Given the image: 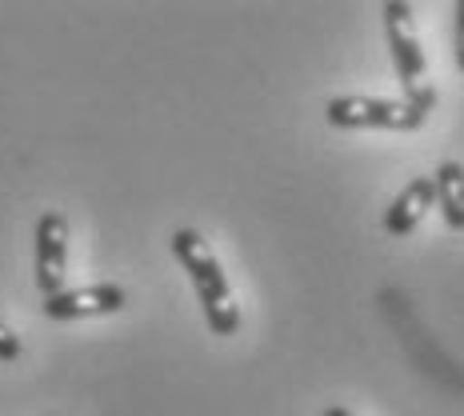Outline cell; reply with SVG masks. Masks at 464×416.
<instances>
[{
  "instance_id": "cell-1",
  "label": "cell",
  "mask_w": 464,
  "mask_h": 416,
  "mask_svg": "<svg viewBox=\"0 0 464 416\" xmlns=\"http://www.w3.org/2000/svg\"><path fill=\"white\" fill-rule=\"evenodd\" d=\"M172 256L180 260V268L188 273L192 288H197L208 328L217 336H232L240 328V308H237V296H232L225 268H220V260L212 256L208 240L192 228H177L172 232Z\"/></svg>"
},
{
  "instance_id": "cell-2",
  "label": "cell",
  "mask_w": 464,
  "mask_h": 416,
  "mask_svg": "<svg viewBox=\"0 0 464 416\" xmlns=\"http://www.w3.org/2000/svg\"><path fill=\"white\" fill-rule=\"evenodd\" d=\"M437 101H384V96H333L328 101V124L333 129H392L412 132L429 121Z\"/></svg>"
},
{
  "instance_id": "cell-3",
  "label": "cell",
  "mask_w": 464,
  "mask_h": 416,
  "mask_svg": "<svg viewBox=\"0 0 464 416\" xmlns=\"http://www.w3.org/2000/svg\"><path fill=\"white\" fill-rule=\"evenodd\" d=\"M384 13V36H389V53L396 64V76L404 84L409 101H437V89L429 84V61H424V48L417 36V21H412V5H392L381 8Z\"/></svg>"
},
{
  "instance_id": "cell-4",
  "label": "cell",
  "mask_w": 464,
  "mask_h": 416,
  "mask_svg": "<svg viewBox=\"0 0 464 416\" xmlns=\"http://www.w3.org/2000/svg\"><path fill=\"white\" fill-rule=\"evenodd\" d=\"M69 268V217L64 212H44L36 220V288L44 296H56Z\"/></svg>"
},
{
  "instance_id": "cell-5",
  "label": "cell",
  "mask_w": 464,
  "mask_h": 416,
  "mask_svg": "<svg viewBox=\"0 0 464 416\" xmlns=\"http://www.w3.org/2000/svg\"><path fill=\"white\" fill-rule=\"evenodd\" d=\"M129 305V293L121 285H89V288H61L56 296H44L48 321H76V316H109Z\"/></svg>"
},
{
  "instance_id": "cell-6",
  "label": "cell",
  "mask_w": 464,
  "mask_h": 416,
  "mask_svg": "<svg viewBox=\"0 0 464 416\" xmlns=\"http://www.w3.org/2000/svg\"><path fill=\"white\" fill-rule=\"evenodd\" d=\"M432 205H437V185H432V177L409 180V185L401 189V197L389 205V212H384V232H389V237H409Z\"/></svg>"
},
{
  "instance_id": "cell-7",
  "label": "cell",
  "mask_w": 464,
  "mask_h": 416,
  "mask_svg": "<svg viewBox=\"0 0 464 416\" xmlns=\"http://www.w3.org/2000/svg\"><path fill=\"white\" fill-rule=\"evenodd\" d=\"M437 185V205L440 217L452 232H464V164L460 160H444L432 177Z\"/></svg>"
},
{
  "instance_id": "cell-8",
  "label": "cell",
  "mask_w": 464,
  "mask_h": 416,
  "mask_svg": "<svg viewBox=\"0 0 464 416\" xmlns=\"http://www.w3.org/2000/svg\"><path fill=\"white\" fill-rule=\"evenodd\" d=\"M21 353H24L21 336H16L5 321H0V361H21Z\"/></svg>"
},
{
  "instance_id": "cell-9",
  "label": "cell",
  "mask_w": 464,
  "mask_h": 416,
  "mask_svg": "<svg viewBox=\"0 0 464 416\" xmlns=\"http://www.w3.org/2000/svg\"><path fill=\"white\" fill-rule=\"evenodd\" d=\"M452 53H457V69L464 73V0L457 5V33H452Z\"/></svg>"
},
{
  "instance_id": "cell-10",
  "label": "cell",
  "mask_w": 464,
  "mask_h": 416,
  "mask_svg": "<svg viewBox=\"0 0 464 416\" xmlns=\"http://www.w3.org/2000/svg\"><path fill=\"white\" fill-rule=\"evenodd\" d=\"M324 416H353L348 409H324Z\"/></svg>"
}]
</instances>
